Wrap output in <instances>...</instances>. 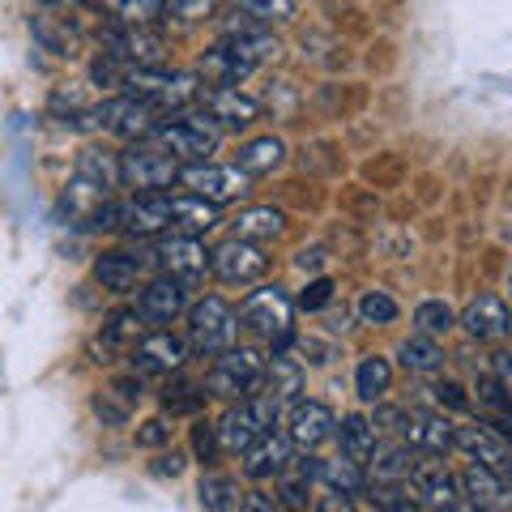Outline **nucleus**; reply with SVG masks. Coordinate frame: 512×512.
I'll use <instances>...</instances> for the list:
<instances>
[{
  "mask_svg": "<svg viewBox=\"0 0 512 512\" xmlns=\"http://www.w3.org/2000/svg\"><path fill=\"white\" fill-rule=\"evenodd\" d=\"M239 329H248L256 342L286 350L295 338V299L286 286H256V291L239 303Z\"/></svg>",
  "mask_w": 512,
  "mask_h": 512,
  "instance_id": "f257e3e1",
  "label": "nucleus"
},
{
  "mask_svg": "<svg viewBox=\"0 0 512 512\" xmlns=\"http://www.w3.org/2000/svg\"><path fill=\"white\" fill-rule=\"evenodd\" d=\"M124 94L150 103L154 111H163V116H175V111H188L201 99V77L184 73V69H163V64H154V69H128Z\"/></svg>",
  "mask_w": 512,
  "mask_h": 512,
  "instance_id": "f03ea898",
  "label": "nucleus"
},
{
  "mask_svg": "<svg viewBox=\"0 0 512 512\" xmlns=\"http://www.w3.org/2000/svg\"><path fill=\"white\" fill-rule=\"evenodd\" d=\"M184 338L192 346V355H205V359L227 355V350L235 346V338H239V312L222 295H205L188 308Z\"/></svg>",
  "mask_w": 512,
  "mask_h": 512,
  "instance_id": "7ed1b4c3",
  "label": "nucleus"
},
{
  "mask_svg": "<svg viewBox=\"0 0 512 512\" xmlns=\"http://www.w3.org/2000/svg\"><path fill=\"white\" fill-rule=\"evenodd\" d=\"M154 141L167 154L180 158V163H205V158L218 154V146H222V128L205 116V111H175V116L158 124Z\"/></svg>",
  "mask_w": 512,
  "mask_h": 512,
  "instance_id": "20e7f679",
  "label": "nucleus"
},
{
  "mask_svg": "<svg viewBox=\"0 0 512 512\" xmlns=\"http://www.w3.org/2000/svg\"><path fill=\"white\" fill-rule=\"evenodd\" d=\"M261 376H265V355L252 346H231L227 355H218L210 376H205V393L222 397V402H248L261 393Z\"/></svg>",
  "mask_w": 512,
  "mask_h": 512,
  "instance_id": "39448f33",
  "label": "nucleus"
},
{
  "mask_svg": "<svg viewBox=\"0 0 512 512\" xmlns=\"http://www.w3.org/2000/svg\"><path fill=\"white\" fill-rule=\"evenodd\" d=\"M278 419H282V410H278V406H269L261 393L248 397V402H231V410L218 419L222 453H239V457H244L256 440L269 436V431L278 427Z\"/></svg>",
  "mask_w": 512,
  "mask_h": 512,
  "instance_id": "423d86ee",
  "label": "nucleus"
},
{
  "mask_svg": "<svg viewBox=\"0 0 512 512\" xmlns=\"http://www.w3.org/2000/svg\"><path fill=\"white\" fill-rule=\"evenodd\" d=\"M120 171L124 188L133 192H167L171 184H180V158L167 154L158 141H137V146L120 150Z\"/></svg>",
  "mask_w": 512,
  "mask_h": 512,
  "instance_id": "0eeeda50",
  "label": "nucleus"
},
{
  "mask_svg": "<svg viewBox=\"0 0 512 512\" xmlns=\"http://www.w3.org/2000/svg\"><path fill=\"white\" fill-rule=\"evenodd\" d=\"M86 120H94V124L103 128V133H111V137L128 141V146H137V141H154L158 124H163L167 116H163V111H154L150 103L133 99V94H120V99H107V103H99V107H94Z\"/></svg>",
  "mask_w": 512,
  "mask_h": 512,
  "instance_id": "6e6552de",
  "label": "nucleus"
},
{
  "mask_svg": "<svg viewBox=\"0 0 512 512\" xmlns=\"http://www.w3.org/2000/svg\"><path fill=\"white\" fill-rule=\"evenodd\" d=\"M99 43H103L107 56H116L124 64V69H154V64L167 60V39H163V30H154V26L111 22L99 35Z\"/></svg>",
  "mask_w": 512,
  "mask_h": 512,
  "instance_id": "1a4fd4ad",
  "label": "nucleus"
},
{
  "mask_svg": "<svg viewBox=\"0 0 512 512\" xmlns=\"http://www.w3.org/2000/svg\"><path fill=\"white\" fill-rule=\"evenodd\" d=\"M150 252H154V269H158V274H167V278L184 282V286H197L205 274H210V252H205L201 235L167 231Z\"/></svg>",
  "mask_w": 512,
  "mask_h": 512,
  "instance_id": "9d476101",
  "label": "nucleus"
},
{
  "mask_svg": "<svg viewBox=\"0 0 512 512\" xmlns=\"http://www.w3.org/2000/svg\"><path fill=\"white\" fill-rule=\"evenodd\" d=\"M269 269V256L261 244L252 239H239V235H227L222 244L210 248V274L227 286H248V282H261Z\"/></svg>",
  "mask_w": 512,
  "mask_h": 512,
  "instance_id": "9b49d317",
  "label": "nucleus"
},
{
  "mask_svg": "<svg viewBox=\"0 0 512 512\" xmlns=\"http://www.w3.org/2000/svg\"><path fill=\"white\" fill-rule=\"evenodd\" d=\"M116 231L128 239H154L171 231V192H133L116 205Z\"/></svg>",
  "mask_w": 512,
  "mask_h": 512,
  "instance_id": "f8f14e48",
  "label": "nucleus"
},
{
  "mask_svg": "<svg viewBox=\"0 0 512 512\" xmlns=\"http://www.w3.org/2000/svg\"><path fill=\"white\" fill-rule=\"evenodd\" d=\"M154 269V252L150 248H103L94 256V282L111 295H133L141 278Z\"/></svg>",
  "mask_w": 512,
  "mask_h": 512,
  "instance_id": "ddd939ff",
  "label": "nucleus"
},
{
  "mask_svg": "<svg viewBox=\"0 0 512 512\" xmlns=\"http://www.w3.org/2000/svg\"><path fill=\"white\" fill-rule=\"evenodd\" d=\"M188 338L171 329H150L146 338H141L133 350H128V363H133V372L146 380V376H175L184 372V359H188Z\"/></svg>",
  "mask_w": 512,
  "mask_h": 512,
  "instance_id": "4468645a",
  "label": "nucleus"
},
{
  "mask_svg": "<svg viewBox=\"0 0 512 512\" xmlns=\"http://www.w3.org/2000/svg\"><path fill=\"white\" fill-rule=\"evenodd\" d=\"M180 184L184 192H192V197H205L210 205H231L248 192L252 175H244L239 167H218V163H192L180 171Z\"/></svg>",
  "mask_w": 512,
  "mask_h": 512,
  "instance_id": "2eb2a0df",
  "label": "nucleus"
},
{
  "mask_svg": "<svg viewBox=\"0 0 512 512\" xmlns=\"http://www.w3.org/2000/svg\"><path fill=\"white\" fill-rule=\"evenodd\" d=\"M133 308L141 312V320H146L150 329H163V325H171V320L188 316V308H192V303H188V286L167 278V274L146 278L137 286V303H133Z\"/></svg>",
  "mask_w": 512,
  "mask_h": 512,
  "instance_id": "dca6fc26",
  "label": "nucleus"
},
{
  "mask_svg": "<svg viewBox=\"0 0 512 512\" xmlns=\"http://www.w3.org/2000/svg\"><path fill=\"white\" fill-rule=\"evenodd\" d=\"M457 325L466 329L470 342H500L512 333V308L504 295H491V291H478L466 308L457 312Z\"/></svg>",
  "mask_w": 512,
  "mask_h": 512,
  "instance_id": "f3484780",
  "label": "nucleus"
},
{
  "mask_svg": "<svg viewBox=\"0 0 512 512\" xmlns=\"http://www.w3.org/2000/svg\"><path fill=\"white\" fill-rule=\"evenodd\" d=\"M333 431H338V414L325 402H316V397H299V402L286 410V436H291L299 453H316L320 444L333 440Z\"/></svg>",
  "mask_w": 512,
  "mask_h": 512,
  "instance_id": "a211bd4d",
  "label": "nucleus"
},
{
  "mask_svg": "<svg viewBox=\"0 0 512 512\" xmlns=\"http://www.w3.org/2000/svg\"><path fill=\"white\" fill-rule=\"evenodd\" d=\"M146 333H150V325L141 320L137 308H116L103 316V329H99V338L90 342V355H94V363H116L120 355L128 359V350L146 338Z\"/></svg>",
  "mask_w": 512,
  "mask_h": 512,
  "instance_id": "6ab92c4d",
  "label": "nucleus"
},
{
  "mask_svg": "<svg viewBox=\"0 0 512 512\" xmlns=\"http://www.w3.org/2000/svg\"><path fill=\"white\" fill-rule=\"evenodd\" d=\"M201 111L210 116L222 133H239V128H252L256 120H261V103L252 99V94H244L239 86H201Z\"/></svg>",
  "mask_w": 512,
  "mask_h": 512,
  "instance_id": "aec40b11",
  "label": "nucleus"
},
{
  "mask_svg": "<svg viewBox=\"0 0 512 512\" xmlns=\"http://www.w3.org/2000/svg\"><path fill=\"white\" fill-rule=\"evenodd\" d=\"M402 440L423 457H448L457 448V423L448 419V410H410Z\"/></svg>",
  "mask_w": 512,
  "mask_h": 512,
  "instance_id": "412c9836",
  "label": "nucleus"
},
{
  "mask_svg": "<svg viewBox=\"0 0 512 512\" xmlns=\"http://www.w3.org/2000/svg\"><path fill=\"white\" fill-rule=\"evenodd\" d=\"M457 448H461V453H466L470 461H478V466L500 470L504 478H508V470H512V444H508V436H504V431H495V427H487L483 419L457 427Z\"/></svg>",
  "mask_w": 512,
  "mask_h": 512,
  "instance_id": "4be33fe9",
  "label": "nucleus"
},
{
  "mask_svg": "<svg viewBox=\"0 0 512 512\" xmlns=\"http://www.w3.org/2000/svg\"><path fill=\"white\" fill-rule=\"evenodd\" d=\"M303 393V363L291 359L286 350L265 355V376H261V397L278 410H291Z\"/></svg>",
  "mask_w": 512,
  "mask_h": 512,
  "instance_id": "5701e85b",
  "label": "nucleus"
},
{
  "mask_svg": "<svg viewBox=\"0 0 512 512\" xmlns=\"http://www.w3.org/2000/svg\"><path fill=\"white\" fill-rule=\"evenodd\" d=\"M116 201V192H107L99 184H90L82 180V175H73L69 184H64V197H60V210L69 214L73 227H82V231H99V218L103 210Z\"/></svg>",
  "mask_w": 512,
  "mask_h": 512,
  "instance_id": "b1692460",
  "label": "nucleus"
},
{
  "mask_svg": "<svg viewBox=\"0 0 512 512\" xmlns=\"http://www.w3.org/2000/svg\"><path fill=\"white\" fill-rule=\"evenodd\" d=\"M414 495H419V504L427 512H461L466 504V495H461V478L444 466H419L410 478Z\"/></svg>",
  "mask_w": 512,
  "mask_h": 512,
  "instance_id": "393cba45",
  "label": "nucleus"
},
{
  "mask_svg": "<svg viewBox=\"0 0 512 512\" xmlns=\"http://www.w3.org/2000/svg\"><path fill=\"white\" fill-rule=\"evenodd\" d=\"M295 461V444L286 431H269V436L256 440L248 453H244V478H252V483H265V478H278L286 466Z\"/></svg>",
  "mask_w": 512,
  "mask_h": 512,
  "instance_id": "a878e982",
  "label": "nucleus"
},
{
  "mask_svg": "<svg viewBox=\"0 0 512 512\" xmlns=\"http://www.w3.org/2000/svg\"><path fill=\"white\" fill-rule=\"evenodd\" d=\"M457 478H461V495H466L470 508H491V512H500V508L512 500V483H508L500 470H491V466H478V461H470V466L461 470Z\"/></svg>",
  "mask_w": 512,
  "mask_h": 512,
  "instance_id": "bb28decb",
  "label": "nucleus"
},
{
  "mask_svg": "<svg viewBox=\"0 0 512 512\" xmlns=\"http://www.w3.org/2000/svg\"><path fill=\"white\" fill-rule=\"evenodd\" d=\"M312 487H316V457H295L278 478H274V495L286 512H308L312 504Z\"/></svg>",
  "mask_w": 512,
  "mask_h": 512,
  "instance_id": "cd10ccee",
  "label": "nucleus"
},
{
  "mask_svg": "<svg viewBox=\"0 0 512 512\" xmlns=\"http://www.w3.org/2000/svg\"><path fill=\"white\" fill-rule=\"evenodd\" d=\"M414 457L419 453H414L402 436L389 440V444H376L372 461H367V478H372V483H410L414 470H419Z\"/></svg>",
  "mask_w": 512,
  "mask_h": 512,
  "instance_id": "c85d7f7f",
  "label": "nucleus"
},
{
  "mask_svg": "<svg viewBox=\"0 0 512 512\" xmlns=\"http://www.w3.org/2000/svg\"><path fill=\"white\" fill-rule=\"evenodd\" d=\"M316 483L325 491H338L346 500H355V495L372 487V478H367V466L338 453V457H316Z\"/></svg>",
  "mask_w": 512,
  "mask_h": 512,
  "instance_id": "c756f323",
  "label": "nucleus"
},
{
  "mask_svg": "<svg viewBox=\"0 0 512 512\" xmlns=\"http://www.w3.org/2000/svg\"><path fill=\"white\" fill-rule=\"evenodd\" d=\"M333 440H338V453L350 457V461H359V466H367L376 453V427H372V414H342L338 419V431H333Z\"/></svg>",
  "mask_w": 512,
  "mask_h": 512,
  "instance_id": "7c9ffc66",
  "label": "nucleus"
},
{
  "mask_svg": "<svg viewBox=\"0 0 512 512\" xmlns=\"http://www.w3.org/2000/svg\"><path fill=\"white\" fill-rule=\"evenodd\" d=\"M218 227V205L192 192H171V231L180 235H205Z\"/></svg>",
  "mask_w": 512,
  "mask_h": 512,
  "instance_id": "2f4dec72",
  "label": "nucleus"
},
{
  "mask_svg": "<svg viewBox=\"0 0 512 512\" xmlns=\"http://www.w3.org/2000/svg\"><path fill=\"white\" fill-rule=\"evenodd\" d=\"M248 73H256L252 64H244L227 43H218L210 47L201 60H197V77H201V86H239Z\"/></svg>",
  "mask_w": 512,
  "mask_h": 512,
  "instance_id": "473e14b6",
  "label": "nucleus"
},
{
  "mask_svg": "<svg viewBox=\"0 0 512 512\" xmlns=\"http://www.w3.org/2000/svg\"><path fill=\"white\" fill-rule=\"evenodd\" d=\"M73 175H82V180L90 184H99L107 192H116L124 184V171H120V154L111 150V146H86L82 154H77V163H73Z\"/></svg>",
  "mask_w": 512,
  "mask_h": 512,
  "instance_id": "72a5a7b5",
  "label": "nucleus"
},
{
  "mask_svg": "<svg viewBox=\"0 0 512 512\" xmlns=\"http://www.w3.org/2000/svg\"><path fill=\"white\" fill-rule=\"evenodd\" d=\"M231 235L252 239V244H269V239L286 235V214L274 210V205H252V210L231 218Z\"/></svg>",
  "mask_w": 512,
  "mask_h": 512,
  "instance_id": "f704fd0d",
  "label": "nucleus"
},
{
  "mask_svg": "<svg viewBox=\"0 0 512 512\" xmlns=\"http://www.w3.org/2000/svg\"><path fill=\"white\" fill-rule=\"evenodd\" d=\"M282 163H286V141L274 137V133H265V137H252V141L239 146V163L235 167L256 180V175H274Z\"/></svg>",
  "mask_w": 512,
  "mask_h": 512,
  "instance_id": "c9c22d12",
  "label": "nucleus"
},
{
  "mask_svg": "<svg viewBox=\"0 0 512 512\" xmlns=\"http://www.w3.org/2000/svg\"><path fill=\"white\" fill-rule=\"evenodd\" d=\"M222 43H227L244 64H252V69H261V64H269L278 56V39L269 35V30H261V26H239Z\"/></svg>",
  "mask_w": 512,
  "mask_h": 512,
  "instance_id": "e433bc0d",
  "label": "nucleus"
},
{
  "mask_svg": "<svg viewBox=\"0 0 512 512\" xmlns=\"http://www.w3.org/2000/svg\"><path fill=\"white\" fill-rule=\"evenodd\" d=\"M393 389V363L384 359V355H363L359 367H355V393H359V402L367 406H376L384 402V393Z\"/></svg>",
  "mask_w": 512,
  "mask_h": 512,
  "instance_id": "4c0bfd02",
  "label": "nucleus"
},
{
  "mask_svg": "<svg viewBox=\"0 0 512 512\" xmlns=\"http://www.w3.org/2000/svg\"><path fill=\"white\" fill-rule=\"evenodd\" d=\"M30 30H35V39L47 47V52H56V56H73L77 52V30L56 9H43L39 18L30 22Z\"/></svg>",
  "mask_w": 512,
  "mask_h": 512,
  "instance_id": "58836bf2",
  "label": "nucleus"
},
{
  "mask_svg": "<svg viewBox=\"0 0 512 512\" xmlns=\"http://www.w3.org/2000/svg\"><path fill=\"white\" fill-rule=\"evenodd\" d=\"M397 359H402L406 372H440L444 367V346L440 338H427V333H410V338L397 346Z\"/></svg>",
  "mask_w": 512,
  "mask_h": 512,
  "instance_id": "ea45409f",
  "label": "nucleus"
},
{
  "mask_svg": "<svg viewBox=\"0 0 512 512\" xmlns=\"http://www.w3.org/2000/svg\"><path fill=\"white\" fill-rule=\"evenodd\" d=\"M197 500L205 512H235L239 508V483L231 474H218V470H205L201 474V483H197Z\"/></svg>",
  "mask_w": 512,
  "mask_h": 512,
  "instance_id": "a19ab883",
  "label": "nucleus"
},
{
  "mask_svg": "<svg viewBox=\"0 0 512 512\" xmlns=\"http://www.w3.org/2000/svg\"><path fill=\"white\" fill-rule=\"evenodd\" d=\"M205 397H210L205 393V380H188V376L175 372L167 380V389H163V410L171 414V419L175 414H197L205 406Z\"/></svg>",
  "mask_w": 512,
  "mask_h": 512,
  "instance_id": "79ce46f5",
  "label": "nucleus"
},
{
  "mask_svg": "<svg viewBox=\"0 0 512 512\" xmlns=\"http://www.w3.org/2000/svg\"><path fill=\"white\" fill-rule=\"evenodd\" d=\"M453 329H457L453 303H444V299H423L419 308H414V333H427V338H448Z\"/></svg>",
  "mask_w": 512,
  "mask_h": 512,
  "instance_id": "37998d69",
  "label": "nucleus"
},
{
  "mask_svg": "<svg viewBox=\"0 0 512 512\" xmlns=\"http://www.w3.org/2000/svg\"><path fill=\"white\" fill-rule=\"evenodd\" d=\"M367 500H372L376 512H419L423 508L410 483H372L367 487Z\"/></svg>",
  "mask_w": 512,
  "mask_h": 512,
  "instance_id": "c03bdc74",
  "label": "nucleus"
},
{
  "mask_svg": "<svg viewBox=\"0 0 512 512\" xmlns=\"http://www.w3.org/2000/svg\"><path fill=\"white\" fill-rule=\"evenodd\" d=\"M103 13H111V22H137V26H154L163 18V5L158 0H90Z\"/></svg>",
  "mask_w": 512,
  "mask_h": 512,
  "instance_id": "a18cd8bd",
  "label": "nucleus"
},
{
  "mask_svg": "<svg viewBox=\"0 0 512 512\" xmlns=\"http://www.w3.org/2000/svg\"><path fill=\"white\" fill-rule=\"evenodd\" d=\"M239 13H248L256 26H274L295 18V0H231Z\"/></svg>",
  "mask_w": 512,
  "mask_h": 512,
  "instance_id": "49530a36",
  "label": "nucleus"
},
{
  "mask_svg": "<svg viewBox=\"0 0 512 512\" xmlns=\"http://www.w3.org/2000/svg\"><path fill=\"white\" fill-rule=\"evenodd\" d=\"M359 320L363 325H393L397 320V299L389 291H363L359 295Z\"/></svg>",
  "mask_w": 512,
  "mask_h": 512,
  "instance_id": "de8ad7c7",
  "label": "nucleus"
},
{
  "mask_svg": "<svg viewBox=\"0 0 512 512\" xmlns=\"http://www.w3.org/2000/svg\"><path fill=\"white\" fill-rule=\"evenodd\" d=\"M90 406H94V414H99L107 427H124L128 419H133V402L120 397L116 389H99V393L90 397Z\"/></svg>",
  "mask_w": 512,
  "mask_h": 512,
  "instance_id": "09e8293b",
  "label": "nucleus"
},
{
  "mask_svg": "<svg viewBox=\"0 0 512 512\" xmlns=\"http://www.w3.org/2000/svg\"><path fill=\"white\" fill-rule=\"evenodd\" d=\"M192 453H197L201 466H218V457H222L218 423H210V419H197V423H192Z\"/></svg>",
  "mask_w": 512,
  "mask_h": 512,
  "instance_id": "8fccbe9b",
  "label": "nucleus"
},
{
  "mask_svg": "<svg viewBox=\"0 0 512 512\" xmlns=\"http://www.w3.org/2000/svg\"><path fill=\"white\" fill-rule=\"evenodd\" d=\"M158 5H163L167 18H175L180 26H197L214 13V0H158Z\"/></svg>",
  "mask_w": 512,
  "mask_h": 512,
  "instance_id": "3c124183",
  "label": "nucleus"
},
{
  "mask_svg": "<svg viewBox=\"0 0 512 512\" xmlns=\"http://www.w3.org/2000/svg\"><path fill=\"white\" fill-rule=\"evenodd\" d=\"M406 419H410V410H402V406H384V402H376V410H372L376 436H389V440L402 436V431H406Z\"/></svg>",
  "mask_w": 512,
  "mask_h": 512,
  "instance_id": "603ef678",
  "label": "nucleus"
},
{
  "mask_svg": "<svg viewBox=\"0 0 512 512\" xmlns=\"http://www.w3.org/2000/svg\"><path fill=\"white\" fill-rule=\"evenodd\" d=\"M436 402H440V410H457V414H470L474 410V402H470V393L461 389L457 380H436Z\"/></svg>",
  "mask_w": 512,
  "mask_h": 512,
  "instance_id": "864d4df0",
  "label": "nucleus"
},
{
  "mask_svg": "<svg viewBox=\"0 0 512 512\" xmlns=\"http://www.w3.org/2000/svg\"><path fill=\"white\" fill-rule=\"evenodd\" d=\"M329 299H333V282H329V278H312L308 286H303V295L295 299V308H303V312H320Z\"/></svg>",
  "mask_w": 512,
  "mask_h": 512,
  "instance_id": "5fc2aeb1",
  "label": "nucleus"
},
{
  "mask_svg": "<svg viewBox=\"0 0 512 512\" xmlns=\"http://www.w3.org/2000/svg\"><path fill=\"white\" fill-rule=\"evenodd\" d=\"M239 512H286V508L278 504V495H274V491L252 487V491H244V500H239Z\"/></svg>",
  "mask_w": 512,
  "mask_h": 512,
  "instance_id": "6e6d98bb",
  "label": "nucleus"
},
{
  "mask_svg": "<svg viewBox=\"0 0 512 512\" xmlns=\"http://www.w3.org/2000/svg\"><path fill=\"white\" fill-rule=\"evenodd\" d=\"M137 444L141 448H163V444H171V427H167V419H146L137 427Z\"/></svg>",
  "mask_w": 512,
  "mask_h": 512,
  "instance_id": "4d7b16f0",
  "label": "nucleus"
},
{
  "mask_svg": "<svg viewBox=\"0 0 512 512\" xmlns=\"http://www.w3.org/2000/svg\"><path fill=\"white\" fill-rule=\"evenodd\" d=\"M491 376L512 393V350H495L491 355Z\"/></svg>",
  "mask_w": 512,
  "mask_h": 512,
  "instance_id": "13d9d810",
  "label": "nucleus"
},
{
  "mask_svg": "<svg viewBox=\"0 0 512 512\" xmlns=\"http://www.w3.org/2000/svg\"><path fill=\"white\" fill-rule=\"evenodd\" d=\"M312 512H359V508H355V500H346V495L325 491V495H320V500L312 504Z\"/></svg>",
  "mask_w": 512,
  "mask_h": 512,
  "instance_id": "bf43d9fd",
  "label": "nucleus"
},
{
  "mask_svg": "<svg viewBox=\"0 0 512 512\" xmlns=\"http://www.w3.org/2000/svg\"><path fill=\"white\" fill-rule=\"evenodd\" d=\"M184 453H158V461H154V474H163V478H180L184 474Z\"/></svg>",
  "mask_w": 512,
  "mask_h": 512,
  "instance_id": "052dcab7",
  "label": "nucleus"
},
{
  "mask_svg": "<svg viewBox=\"0 0 512 512\" xmlns=\"http://www.w3.org/2000/svg\"><path fill=\"white\" fill-rule=\"evenodd\" d=\"M43 9H56V13H69V9H77V5H90V0H39Z\"/></svg>",
  "mask_w": 512,
  "mask_h": 512,
  "instance_id": "680f3d73",
  "label": "nucleus"
},
{
  "mask_svg": "<svg viewBox=\"0 0 512 512\" xmlns=\"http://www.w3.org/2000/svg\"><path fill=\"white\" fill-rule=\"evenodd\" d=\"M295 265L303 269V274H308V269H316V265H320V252H316V248H312V252H308V248H303V252L295 256Z\"/></svg>",
  "mask_w": 512,
  "mask_h": 512,
  "instance_id": "e2e57ef3",
  "label": "nucleus"
},
{
  "mask_svg": "<svg viewBox=\"0 0 512 512\" xmlns=\"http://www.w3.org/2000/svg\"><path fill=\"white\" fill-rule=\"evenodd\" d=\"M508 291H512V265H508Z\"/></svg>",
  "mask_w": 512,
  "mask_h": 512,
  "instance_id": "0e129e2a",
  "label": "nucleus"
},
{
  "mask_svg": "<svg viewBox=\"0 0 512 512\" xmlns=\"http://www.w3.org/2000/svg\"><path fill=\"white\" fill-rule=\"evenodd\" d=\"M470 512H491V508H470Z\"/></svg>",
  "mask_w": 512,
  "mask_h": 512,
  "instance_id": "69168bd1",
  "label": "nucleus"
}]
</instances>
